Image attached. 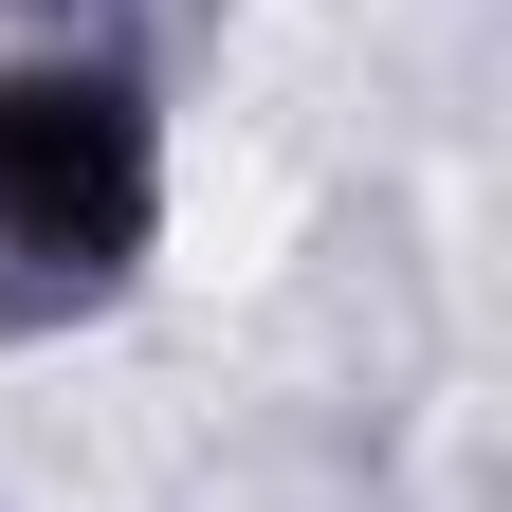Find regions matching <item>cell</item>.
<instances>
[{
  "label": "cell",
  "instance_id": "6da1fadb",
  "mask_svg": "<svg viewBox=\"0 0 512 512\" xmlns=\"http://www.w3.org/2000/svg\"><path fill=\"white\" fill-rule=\"evenodd\" d=\"M165 238V110L110 55H0V275L19 293H128Z\"/></svg>",
  "mask_w": 512,
  "mask_h": 512
}]
</instances>
